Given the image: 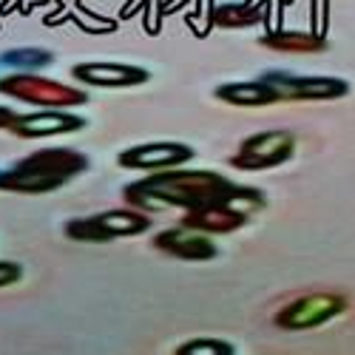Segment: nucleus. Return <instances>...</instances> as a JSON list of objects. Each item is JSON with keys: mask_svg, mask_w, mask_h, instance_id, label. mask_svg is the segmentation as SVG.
<instances>
[{"mask_svg": "<svg viewBox=\"0 0 355 355\" xmlns=\"http://www.w3.org/2000/svg\"><path fill=\"white\" fill-rule=\"evenodd\" d=\"M123 199L137 211H159V208L193 211V208H205V205L230 202L248 216L268 205V199H264L259 188L236 185L216 171H199V168H185V165L148 173L145 180L125 185Z\"/></svg>", "mask_w": 355, "mask_h": 355, "instance_id": "nucleus-1", "label": "nucleus"}, {"mask_svg": "<svg viewBox=\"0 0 355 355\" xmlns=\"http://www.w3.org/2000/svg\"><path fill=\"white\" fill-rule=\"evenodd\" d=\"M88 168H92V159L77 148H40L17 159L12 168L0 171V191L26 196L51 193Z\"/></svg>", "mask_w": 355, "mask_h": 355, "instance_id": "nucleus-2", "label": "nucleus"}, {"mask_svg": "<svg viewBox=\"0 0 355 355\" xmlns=\"http://www.w3.org/2000/svg\"><path fill=\"white\" fill-rule=\"evenodd\" d=\"M151 216H145L137 208H114L103 211L94 216H80L66 222V236L74 242H92V245H105L114 239H131V236H142L151 227Z\"/></svg>", "mask_w": 355, "mask_h": 355, "instance_id": "nucleus-3", "label": "nucleus"}, {"mask_svg": "<svg viewBox=\"0 0 355 355\" xmlns=\"http://www.w3.org/2000/svg\"><path fill=\"white\" fill-rule=\"evenodd\" d=\"M0 94L37 108H77L88 103V94L80 92V88H71L60 80L40 77L32 71H12L0 77Z\"/></svg>", "mask_w": 355, "mask_h": 355, "instance_id": "nucleus-4", "label": "nucleus"}, {"mask_svg": "<svg viewBox=\"0 0 355 355\" xmlns=\"http://www.w3.org/2000/svg\"><path fill=\"white\" fill-rule=\"evenodd\" d=\"M344 310H347V299L341 293H310L279 307L273 315V324L287 333H302V330L324 327V324L338 318Z\"/></svg>", "mask_w": 355, "mask_h": 355, "instance_id": "nucleus-5", "label": "nucleus"}, {"mask_svg": "<svg viewBox=\"0 0 355 355\" xmlns=\"http://www.w3.org/2000/svg\"><path fill=\"white\" fill-rule=\"evenodd\" d=\"M293 154H295V134L284 128H273V131H259L245 137L239 151L227 162L236 171H273L284 165Z\"/></svg>", "mask_w": 355, "mask_h": 355, "instance_id": "nucleus-6", "label": "nucleus"}, {"mask_svg": "<svg viewBox=\"0 0 355 355\" xmlns=\"http://www.w3.org/2000/svg\"><path fill=\"white\" fill-rule=\"evenodd\" d=\"M261 80H268L282 100L327 103V100H341L349 94V83L341 77H302V74H287V71H268V74H261Z\"/></svg>", "mask_w": 355, "mask_h": 355, "instance_id": "nucleus-7", "label": "nucleus"}, {"mask_svg": "<svg viewBox=\"0 0 355 355\" xmlns=\"http://www.w3.org/2000/svg\"><path fill=\"white\" fill-rule=\"evenodd\" d=\"M193 157H196V151L185 142H145V145H131L125 151H120L116 165L125 168V171L157 173V171L182 168Z\"/></svg>", "mask_w": 355, "mask_h": 355, "instance_id": "nucleus-8", "label": "nucleus"}, {"mask_svg": "<svg viewBox=\"0 0 355 355\" xmlns=\"http://www.w3.org/2000/svg\"><path fill=\"white\" fill-rule=\"evenodd\" d=\"M154 248L162 250L165 256L182 259V261H211L219 256V248L211 239V233H202V230L188 227V225L159 230L154 236Z\"/></svg>", "mask_w": 355, "mask_h": 355, "instance_id": "nucleus-9", "label": "nucleus"}, {"mask_svg": "<svg viewBox=\"0 0 355 355\" xmlns=\"http://www.w3.org/2000/svg\"><path fill=\"white\" fill-rule=\"evenodd\" d=\"M88 123L85 116L71 114L69 108H40L35 114H20V120L9 128L20 139H40V137H60L83 131Z\"/></svg>", "mask_w": 355, "mask_h": 355, "instance_id": "nucleus-10", "label": "nucleus"}, {"mask_svg": "<svg viewBox=\"0 0 355 355\" xmlns=\"http://www.w3.org/2000/svg\"><path fill=\"white\" fill-rule=\"evenodd\" d=\"M71 77L83 85L92 88H134L151 80V71L142 66H131V63H77L71 69Z\"/></svg>", "mask_w": 355, "mask_h": 355, "instance_id": "nucleus-11", "label": "nucleus"}, {"mask_svg": "<svg viewBox=\"0 0 355 355\" xmlns=\"http://www.w3.org/2000/svg\"><path fill=\"white\" fill-rule=\"evenodd\" d=\"M214 97L236 105V108H261V105H273L282 103L279 92L268 80H233V83H219L214 88Z\"/></svg>", "mask_w": 355, "mask_h": 355, "instance_id": "nucleus-12", "label": "nucleus"}, {"mask_svg": "<svg viewBox=\"0 0 355 355\" xmlns=\"http://www.w3.org/2000/svg\"><path fill=\"white\" fill-rule=\"evenodd\" d=\"M250 216L245 211H239L236 205L230 202H216V205H205V208H193V211H185L182 222L180 225H188V227H196L202 233H233L239 230Z\"/></svg>", "mask_w": 355, "mask_h": 355, "instance_id": "nucleus-13", "label": "nucleus"}, {"mask_svg": "<svg viewBox=\"0 0 355 355\" xmlns=\"http://www.w3.org/2000/svg\"><path fill=\"white\" fill-rule=\"evenodd\" d=\"M261 43L268 49H279V51H321L324 49V37H318L313 32H293V28L264 35Z\"/></svg>", "mask_w": 355, "mask_h": 355, "instance_id": "nucleus-14", "label": "nucleus"}, {"mask_svg": "<svg viewBox=\"0 0 355 355\" xmlns=\"http://www.w3.org/2000/svg\"><path fill=\"white\" fill-rule=\"evenodd\" d=\"M54 63V54L49 49H40V46H17V49H9L0 54V66L6 69H23V71H35V69H46Z\"/></svg>", "mask_w": 355, "mask_h": 355, "instance_id": "nucleus-15", "label": "nucleus"}, {"mask_svg": "<svg viewBox=\"0 0 355 355\" xmlns=\"http://www.w3.org/2000/svg\"><path fill=\"white\" fill-rule=\"evenodd\" d=\"M256 20H261V12L250 9V3H227V6H219L214 12V23L216 26H230V28L253 26Z\"/></svg>", "mask_w": 355, "mask_h": 355, "instance_id": "nucleus-16", "label": "nucleus"}, {"mask_svg": "<svg viewBox=\"0 0 355 355\" xmlns=\"http://www.w3.org/2000/svg\"><path fill=\"white\" fill-rule=\"evenodd\" d=\"M173 355H236V347L225 338H191L176 347Z\"/></svg>", "mask_w": 355, "mask_h": 355, "instance_id": "nucleus-17", "label": "nucleus"}, {"mask_svg": "<svg viewBox=\"0 0 355 355\" xmlns=\"http://www.w3.org/2000/svg\"><path fill=\"white\" fill-rule=\"evenodd\" d=\"M23 264L20 261H9V259H0V290L12 287L17 282H23Z\"/></svg>", "mask_w": 355, "mask_h": 355, "instance_id": "nucleus-18", "label": "nucleus"}, {"mask_svg": "<svg viewBox=\"0 0 355 355\" xmlns=\"http://www.w3.org/2000/svg\"><path fill=\"white\" fill-rule=\"evenodd\" d=\"M20 120V114L15 111V108H9V105H0V131H9L15 123Z\"/></svg>", "mask_w": 355, "mask_h": 355, "instance_id": "nucleus-19", "label": "nucleus"}]
</instances>
